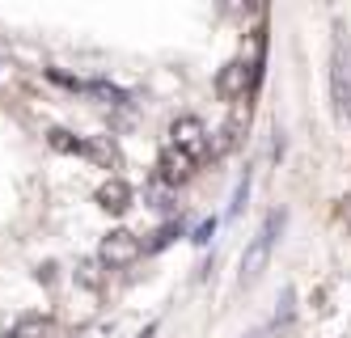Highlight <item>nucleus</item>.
<instances>
[{"mask_svg": "<svg viewBox=\"0 0 351 338\" xmlns=\"http://www.w3.org/2000/svg\"><path fill=\"white\" fill-rule=\"evenodd\" d=\"M330 106L339 123L351 119V56L343 43V25H335V47H330Z\"/></svg>", "mask_w": 351, "mask_h": 338, "instance_id": "obj_1", "label": "nucleus"}, {"mask_svg": "<svg viewBox=\"0 0 351 338\" xmlns=\"http://www.w3.org/2000/svg\"><path fill=\"white\" fill-rule=\"evenodd\" d=\"M280 228H284V212H271V216L263 220V228L254 232V241L245 245V254H241V279H245V283L258 279V275L267 271L271 250H275V241H280Z\"/></svg>", "mask_w": 351, "mask_h": 338, "instance_id": "obj_2", "label": "nucleus"}, {"mask_svg": "<svg viewBox=\"0 0 351 338\" xmlns=\"http://www.w3.org/2000/svg\"><path fill=\"white\" fill-rule=\"evenodd\" d=\"M169 144L178 148L182 157H191L195 165H199V161H204L208 152H212V140H208V127L199 123V119H191V114H186V119H178V123L169 127Z\"/></svg>", "mask_w": 351, "mask_h": 338, "instance_id": "obj_3", "label": "nucleus"}, {"mask_svg": "<svg viewBox=\"0 0 351 338\" xmlns=\"http://www.w3.org/2000/svg\"><path fill=\"white\" fill-rule=\"evenodd\" d=\"M258 81V60H233L224 64L220 76H216V93L220 97H245Z\"/></svg>", "mask_w": 351, "mask_h": 338, "instance_id": "obj_4", "label": "nucleus"}, {"mask_svg": "<svg viewBox=\"0 0 351 338\" xmlns=\"http://www.w3.org/2000/svg\"><path fill=\"white\" fill-rule=\"evenodd\" d=\"M140 237L136 232H128V228H114V232H106V241H102V250H97V258H102L106 267H132L136 258H140Z\"/></svg>", "mask_w": 351, "mask_h": 338, "instance_id": "obj_5", "label": "nucleus"}, {"mask_svg": "<svg viewBox=\"0 0 351 338\" xmlns=\"http://www.w3.org/2000/svg\"><path fill=\"white\" fill-rule=\"evenodd\" d=\"M97 207H106V212H114V216H123L132 207V186L123 178H106L102 186H97Z\"/></svg>", "mask_w": 351, "mask_h": 338, "instance_id": "obj_6", "label": "nucleus"}, {"mask_svg": "<svg viewBox=\"0 0 351 338\" xmlns=\"http://www.w3.org/2000/svg\"><path fill=\"white\" fill-rule=\"evenodd\" d=\"M161 182H169V186H178V182H186L191 173H195V161L191 157H182L173 144H165V152H161Z\"/></svg>", "mask_w": 351, "mask_h": 338, "instance_id": "obj_7", "label": "nucleus"}, {"mask_svg": "<svg viewBox=\"0 0 351 338\" xmlns=\"http://www.w3.org/2000/svg\"><path fill=\"white\" fill-rule=\"evenodd\" d=\"M250 123V101H241L237 106V114L224 123V132H220V148L216 152H229V148H237V140H241V127Z\"/></svg>", "mask_w": 351, "mask_h": 338, "instance_id": "obj_8", "label": "nucleus"}, {"mask_svg": "<svg viewBox=\"0 0 351 338\" xmlns=\"http://www.w3.org/2000/svg\"><path fill=\"white\" fill-rule=\"evenodd\" d=\"M47 140H51V148H60V152H81V157H89V144L85 140H72L68 132H51Z\"/></svg>", "mask_w": 351, "mask_h": 338, "instance_id": "obj_9", "label": "nucleus"}, {"mask_svg": "<svg viewBox=\"0 0 351 338\" xmlns=\"http://www.w3.org/2000/svg\"><path fill=\"white\" fill-rule=\"evenodd\" d=\"M212 232H216V224H212V220H208V224H199V228H195V241H199V245H204V241L212 237Z\"/></svg>", "mask_w": 351, "mask_h": 338, "instance_id": "obj_10", "label": "nucleus"}, {"mask_svg": "<svg viewBox=\"0 0 351 338\" xmlns=\"http://www.w3.org/2000/svg\"><path fill=\"white\" fill-rule=\"evenodd\" d=\"M245 191H250V178H241V186H237V199H233V212H241V203H245Z\"/></svg>", "mask_w": 351, "mask_h": 338, "instance_id": "obj_11", "label": "nucleus"}, {"mask_svg": "<svg viewBox=\"0 0 351 338\" xmlns=\"http://www.w3.org/2000/svg\"><path fill=\"white\" fill-rule=\"evenodd\" d=\"M0 338H17V334H0Z\"/></svg>", "mask_w": 351, "mask_h": 338, "instance_id": "obj_12", "label": "nucleus"}]
</instances>
